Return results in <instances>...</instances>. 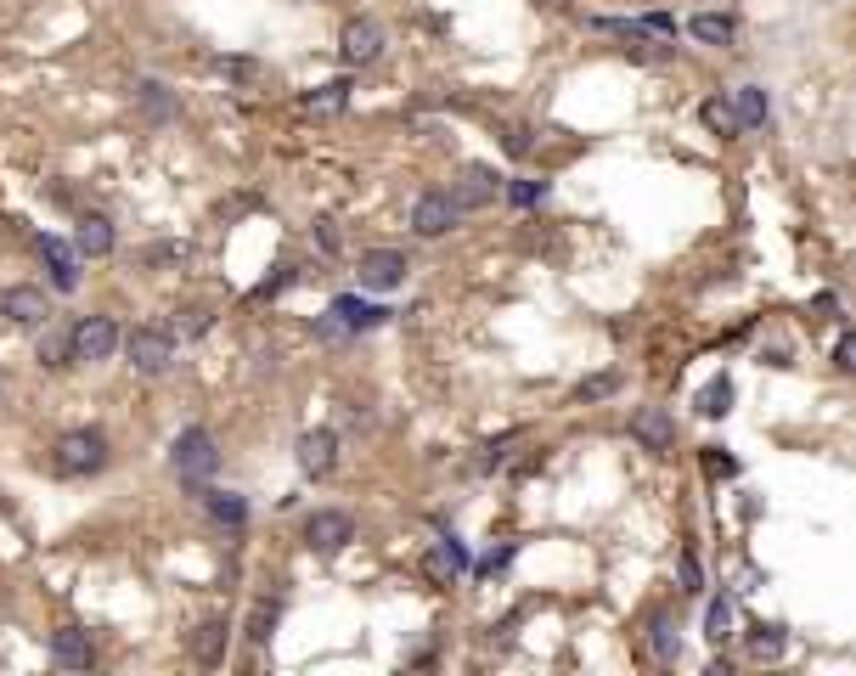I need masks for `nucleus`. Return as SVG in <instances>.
Listing matches in <instances>:
<instances>
[{"instance_id": "34", "label": "nucleus", "mask_w": 856, "mask_h": 676, "mask_svg": "<svg viewBox=\"0 0 856 676\" xmlns=\"http://www.w3.org/2000/svg\"><path fill=\"white\" fill-rule=\"evenodd\" d=\"M541 198H547V187H536V181H512V203H525V209H530V203H541Z\"/></svg>"}, {"instance_id": "19", "label": "nucleus", "mask_w": 856, "mask_h": 676, "mask_svg": "<svg viewBox=\"0 0 856 676\" xmlns=\"http://www.w3.org/2000/svg\"><path fill=\"white\" fill-rule=\"evenodd\" d=\"M345 108H350V84H345V79L316 84V91L305 97V113H316V119H327V113H345Z\"/></svg>"}, {"instance_id": "20", "label": "nucleus", "mask_w": 856, "mask_h": 676, "mask_svg": "<svg viewBox=\"0 0 856 676\" xmlns=\"http://www.w3.org/2000/svg\"><path fill=\"white\" fill-rule=\"evenodd\" d=\"M688 34H694V40H705V46H733L738 23H733L727 12H699V18L688 23Z\"/></svg>"}, {"instance_id": "11", "label": "nucleus", "mask_w": 856, "mask_h": 676, "mask_svg": "<svg viewBox=\"0 0 856 676\" xmlns=\"http://www.w3.org/2000/svg\"><path fill=\"white\" fill-rule=\"evenodd\" d=\"M631 435H637L648 451H670V446H676V422H670L665 406H643V411L631 417Z\"/></svg>"}, {"instance_id": "3", "label": "nucleus", "mask_w": 856, "mask_h": 676, "mask_svg": "<svg viewBox=\"0 0 856 676\" xmlns=\"http://www.w3.org/2000/svg\"><path fill=\"white\" fill-rule=\"evenodd\" d=\"M57 468L84 479V474H102L108 468V435L102 429H68L57 440Z\"/></svg>"}, {"instance_id": "22", "label": "nucleus", "mask_w": 856, "mask_h": 676, "mask_svg": "<svg viewBox=\"0 0 856 676\" xmlns=\"http://www.w3.org/2000/svg\"><path fill=\"white\" fill-rule=\"evenodd\" d=\"M203 501H209V514L220 519V525H248V501L242 496H231V490H203Z\"/></svg>"}, {"instance_id": "31", "label": "nucleus", "mask_w": 856, "mask_h": 676, "mask_svg": "<svg viewBox=\"0 0 856 676\" xmlns=\"http://www.w3.org/2000/svg\"><path fill=\"white\" fill-rule=\"evenodd\" d=\"M451 575H457V564H451V553H446V547H440V553H428V580L451 586Z\"/></svg>"}, {"instance_id": "9", "label": "nucleus", "mask_w": 856, "mask_h": 676, "mask_svg": "<svg viewBox=\"0 0 856 676\" xmlns=\"http://www.w3.org/2000/svg\"><path fill=\"white\" fill-rule=\"evenodd\" d=\"M40 260H46V271H51V288H57V294H73V288H79V254H73L68 242L40 237Z\"/></svg>"}, {"instance_id": "32", "label": "nucleus", "mask_w": 856, "mask_h": 676, "mask_svg": "<svg viewBox=\"0 0 856 676\" xmlns=\"http://www.w3.org/2000/svg\"><path fill=\"white\" fill-rule=\"evenodd\" d=\"M604 395H615V378L604 372V378H586L580 389H575V400H604Z\"/></svg>"}, {"instance_id": "2", "label": "nucleus", "mask_w": 856, "mask_h": 676, "mask_svg": "<svg viewBox=\"0 0 856 676\" xmlns=\"http://www.w3.org/2000/svg\"><path fill=\"white\" fill-rule=\"evenodd\" d=\"M119 345H125V356H130V367L141 378H163L169 367H176V338H169L163 327H136V332L119 338Z\"/></svg>"}, {"instance_id": "7", "label": "nucleus", "mask_w": 856, "mask_h": 676, "mask_svg": "<svg viewBox=\"0 0 856 676\" xmlns=\"http://www.w3.org/2000/svg\"><path fill=\"white\" fill-rule=\"evenodd\" d=\"M457 220H462V209H457L451 192H422L417 209H411V231H417V237H446Z\"/></svg>"}, {"instance_id": "10", "label": "nucleus", "mask_w": 856, "mask_h": 676, "mask_svg": "<svg viewBox=\"0 0 856 676\" xmlns=\"http://www.w3.org/2000/svg\"><path fill=\"white\" fill-rule=\"evenodd\" d=\"M332 463H338V435H332V429H310V435L299 440V468H305L310 479H327Z\"/></svg>"}, {"instance_id": "18", "label": "nucleus", "mask_w": 856, "mask_h": 676, "mask_svg": "<svg viewBox=\"0 0 856 676\" xmlns=\"http://www.w3.org/2000/svg\"><path fill=\"white\" fill-rule=\"evenodd\" d=\"M766 113H773V108H766V91H760V84H744V91L733 97V119H738V130H760Z\"/></svg>"}, {"instance_id": "14", "label": "nucleus", "mask_w": 856, "mask_h": 676, "mask_svg": "<svg viewBox=\"0 0 856 676\" xmlns=\"http://www.w3.org/2000/svg\"><path fill=\"white\" fill-rule=\"evenodd\" d=\"M51 659H57L62 670H91V637H84L79 626H62V632L51 637Z\"/></svg>"}, {"instance_id": "5", "label": "nucleus", "mask_w": 856, "mask_h": 676, "mask_svg": "<svg viewBox=\"0 0 856 676\" xmlns=\"http://www.w3.org/2000/svg\"><path fill=\"white\" fill-rule=\"evenodd\" d=\"M406 254L400 248H367L361 254V266H356V277H361V288H372V294H389V288H400L406 282Z\"/></svg>"}, {"instance_id": "28", "label": "nucleus", "mask_w": 856, "mask_h": 676, "mask_svg": "<svg viewBox=\"0 0 856 676\" xmlns=\"http://www.w3.org/2000/svg\"><path fill=\"white\" fill-rule=\"evenodd\" d=\"M699 119H705V125H710L716 136H738V119H733V108H727L721 97H710V102L699 108Z\"/></svg>"}, {"instance_id": "6", "label": "nucleus", "mask_w": 856, "mask_h": 676, "mask_svg": "<svg viewBox=\"0 0 856 676\" xmlns=\"http://www.w3.org/2000/svg\"><path fill=\"white\" fill-rule=\"evenodd\" d=\"M350 536H356V519L338 514V507H321V514L305 519V547H310V553H338Z\"/></svg>"}, {"instance_id": "16", "label": "nucleus", "mask_w": 856, "mask_h": 676, "mask_svg": "<svg viewBox=\"0 0 856 676\" xmlns=\"http://www.w3.org/2000/svg\"><path fill=\"white\" fill-rule=\"evenodd\" d=\"M136 108H141L152 125L176 119V97H169V84H163V79H141V84H136Z\"/></svg>"}, {"instance_id": "4", "label": "nucleus", "mask_w": 856, "mask_h": 676, "mask_svg": "<svg viewBox=\"0 0 856 676\" xmlns=\"http://www.w3.org/2000/svg\"><path fill=\"white\" fill-rule=\"evenodd\" d=\"M68 350H73V361H108L119 350V321L113 316H79L68 327Z\"/></svg>"}, {"instance_id": "33", "label": "nucleus", "mask_w": 856, "mask_h": 676, "mask_svg": "<svg viewBox=\"0 0 856 676\" xmlns=\"http://www.w3.org/2000/svg\"><path fill=\"white\" fill-rule=\"evenodd\" d=\"M519 440H525L519 429H512V435H501V440H490V446H485V463H490V468H496V463H507V451L519 446Z\"/></svg>"}, {"instance_id": "26", "label": "nucleus", "mask_w": 856, "mask_h": 676, "mask_svg": "<svg viewBox=\"0 0 856 676\" xmlns=\"http://www.w3.org/2000/svg\"><path fill=\"white\" fill-rule=\"evenodd\" d=\"M271 626H277V604H253V615H248V643L266 648V643H271Z\"/></svg>"}, {"instance_id": "36", "label": "nucleus", "mask_w": 856, "mask_h": 676, "mask_svg": "<svg viewBox=\"0 0 856 676\" xmlns=\"http://www.w3.org/2000/svg\"><path fill=\"white\" fill-rule=\"evenodd\" d=\"M681 580H688V592H699V558L681 553Z\"/></svg>"}, {"instance_id": "15", "label": "nucleus", "mask_w": 856, "mask_h": 676, "mask_svg": "<svg viewBox=\"0 0 856 676\" xmlns=\"http://www.w3.org/2000/svg\"><path fill=\"white\" fill-rule=\"evenodd\" d=\"M496 198V176L485 163H468L462 169V181H457V209H479V203H490Z\"/></svg>"}, {"instance_id": "13", "label": "nucleus", "mask_w": 856, "mask_h": 676, "mask_svg": "<svg viewBox=\"0 0 856 676\" xmlns=\"http://www.w3.org/2000/svg\"><path fill=\"white\" fill-rule=\"evenodd\" d=\"M0 316H12L18 327H40L46 321V294L40 288H7L0 294Z\"/></svg>"}, {"instance_id": "1", "label": "nucleus", "mask_w": 856, "mask_h": 676, "mask_svg": "<svg viewBox=\"0 0 856 676\" xmlns=\"http://www.w3.org/2000/svg\"><path fill=\"white\" fill-rule=\"evenodd\" d=\"M169 468H176L187 485H203L215 468H220V446L209 429H181L176 446H169Z\"/></svg>"}, {"instance_id": "21", "label": "nucleus", "mask_w": 856, "mask_h": 676, "mask_svg": "<svg viewBox=\"0 0 856 676\" xmlns=\"http://www.w3.org/2000/svg\"><path fill=\"white\" fill-rule=\"evenodd\" d=\"M226 632H231L226 620H203L198 637H192V654H198L203 665H220V654H226Z\"/></svg>"}, {"instance_id": "37", "label": "nucleus", "mask_w": 856, "mask_h": 676, "mask_svg": "<svg viewBox=\"0 0 856 676\" xmlns=\"http://www.w3.org/2000/svg\"><path fill=\"white\" fill-rule=\"evenodd\" d=\"M507 147H512V152H530V130L512 125V130H507Z\"/></svg>"}, {"instance_id": "24", "label": "nucleus", "mask_w": 856, "mask_h": 676, "mask_svg": "<svg viewBox=\"0 0 856 676\" xmlns=\"http://www.w3.org/2000/svg\"><path fill=\"white\" fill-rule=\"evenodd\" d=\"M705 637H710V643H727V637H733V604H727V598H716V604L705 609Z\"/></svg>"}, {"instance_id": "12", "label": "nucleus", "mask_w": 856, "mask_h": 676, "mask_svg": "<svg viewBox=\"0 0 856 676\" xmlns=\"http://www.w3.org/2000/svg\"><path fill=\"white\" fill-rule=\"evenodd\" d=\"M73 254H79V260H102V254H113V220L84 215L73 226Z\"/></svg>"}, {"instance_id": "23", "label": "nucleus", "mask_w": 856, "mask_h": 676, "mask_svg": "<svg viewBox=\"0 0 856 676\" xmlns=\"http://www.w3.org/2000/svg\"><path fill=\"white\" fill-rule=\"evenodd\" d=\"M727 406H733V384H727V378H710L705 395H699V411H705V417H727Z\"/></svg>"}, {"instance_id": "8", "label": "nucleus", "mask_w": 856, "mask_h": 676, "mask_svg": "<svg viewBox=\"0 0 856 676\" xmlns=\"http://www.w3.org/2000/svg\"><path fill=\"white\" fill-rule=\"evenodd\" d=\"M338 51H345V62L367 68V62H378V57H384V29H378L372 18H356V23L338 29Z\"/></svg>"}, {"instance_id": "29", "label": "nucleus", "mask_w": 856, "mask_h": 676, "mask_svg": "<svg viewBox=\"0 0 856 676\" xmlns=\"http://www.w3.org/2000/svg\"><path fill=\"white\" fill-rule=\"evenodd\" d=\"M749 648H755V659H778V654H784V632H778V626H755Z\"/></svg>"}, {"instance_id": "17", "label": "nucleus", "mask_w": 856, "mask_h": 676, "mask_svg": "<svg viewBox=\"0 0 856 676\" xmlns=\"http://www.w3.org/2000/svg\"><path fill=\"white\" fill-rule=\"evenodd\" d=\"M332 316L345 321V327H356V332H361V327H384V321H389V310H384V305H361L356 294L332 299Z\"/></svg>"}, {"instance_id": "27", "label": "nucleus", "mask_w": 856, "mask_h": 676, "mask_svg": "<svg viewBox=\"0 0 856 676\" xmlns=\"http://www.w3.org/2000/svg\"><path fill=\"white\" fill-rule=\"evenodd\" d=\"M40 367H73L68 332H46V338H40Z\"/></svg>"}, {"instance_id": "35", "label": "nucleus", "mask_w": 856, "mask_h": 676, "mask_svg": "<svg viewBox=\"0 0 856 676\" xmlns=\"http://www.w3.org/2000/svg\"><path fill=\"white\" fill-rule=\"evenodd\" d=\"M850 356H856V345H850V332H839V345H834V367H839V372H850V367H856Z\"/></svg>"}, {"instance_id": "30", "label": "nucleus", "mask_w": 856, "mask_h": 676, "mask_svg": "<svg viewBox=\"0 0 856 676\" xmlns=\"http://www.w3.org/2000/svg\"><path fill=\"white\" fill-rule=\"evenodd\" d=\"M654 654L659 659H676V626H670V615H654Z\"/></svg>"}, {"instance_id": "25", "label": "nucleus", "mask_w": 856, "mask_h": 676, "mask_svg": "<svg viewBox=\"0 0 856 676\" xmlns=\"http://www.w3.org/2000/svg\"><path fill=\"white\" fill-rule=\"evenodd\" d=\"M215 68H220L226 79H237V84H260V79H266V68L248 62V57H215Z\"/></svg>"}]
</instances>
